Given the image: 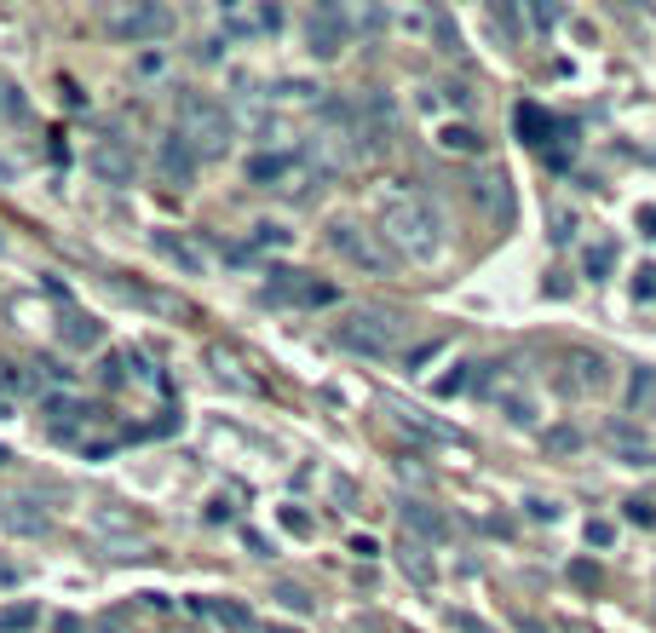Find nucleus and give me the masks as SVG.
<instances>
[{
    "mask_svg": "<svg viewBox=\"0 0 656 633\" xmlns=\"http://www.w3.org/2000/svg\"><path fill=\"white\" fill-rule=\"evenodd\" d=\"M98 334H104V329H98L93 317H87V323H81V317H70V329H64V340H70V346H98Z\"/></svg>",
    "mask_w": 656,
    "mask_h": 633,
    "instance_id": "obj_21",
    "label": "nucleus"
},
{
    "mask_svg": "<svg viewBox=\"0 0 656 633\" xmlns=\"http://www.w3.org/2000/svg\"><path fill=\"white\" fill-rule=\"evenodd\" d=\"M104 29H110L116 41H127V47H144V41H167V35L179 29V18H173L167 6L133 0V6H110V12H104Z\"/></svg>",
    "mask_w": 656,
    "mask_h": 633,
    "instance_id": "obj_4",
    "label": "nucleus"
},
{
    "mask_svg": "<svg viewBox=\"0 0 656 633\" xmlns=\"http://www.w3.org/2000/svg\"><path fill=\"white\" fill-rule=\"evenodd\" d=\"M162 179H167V185H179V190L196 179V156H190V144L179 139V133L162 144Z\"/></svg>",
    "mask_w": 656,
    "mask_h": 633,
    "instance_id": "obj_12",
    "label": "nucleus"
},
{
    "mask_svg": "<svg viewBox=\"0 0 656 633\" xmlns=\"http://www.w3.org/2000/svg\"><path fill=\"white\" fill-rule=\"evenodd\" d=\"M156 254L167 259V265H179L185 277H202V254L190 248V242H179V236H167V231H156Z\"/></svg>",
    "mask_w": 656,
    "mask_h": 633,
    "instance_id": "obj_14",
    "label": "nucleus"
},
{
    "mask_svg": "<svg viewBox=\"0 0 656 633\" xmlns=\"http://www.w3.org/2000/svg\"><path fill=\"white\" fill-rule=\"evenodd\" d=\"M478 133H472V127H444V150H461V156H472V150H478Z\"/></svg>",
    "mask_w": 656,
    "mask_h": 633,
    "instance_id": "obj_20",
    "label": "nucleus"
},
{
    "mask_svg": "<svg viewBox=\"0 0 656 633\" xmlns=\"http://www.w3.org/2000/svg\"><path fill=\"white\" fill-rule=\"evenodd\" d=\"M0 530H12V536H41V530H47V513H41L35 501H0Z\"/></svg>",
    "mask_w": 656,
    "mask_h": 633,
    "instance_id": "obj_11",
    "label": "nucleus"
},
{
    "mask_svg": "<svg viewBox=\"0 0 656 633\" xmlns=\"http://www.w3.org/2000/svg\"><path fill=\"white\" fill-rule=\"evenodd\" d=\"M87 167H93L98 185H133V173H139V162H133V144L127 139H98L93 150H87Z\"/></svg>",
    "mask_w": 656,
    "mask_h": 633,
    "instance_id": "obj_6",
    "label": "nucleus"
},
{
    "mask_svg": "<svg viewBox=\"0 0 656 633\" xmlns=\"http://www.w3.org/2000/svg\"><path fill=\"white\" fill-rule=\"evenodd\" d=\"M277 24V6H225V35H271Z\"/></svg>",
    "mask_w": 656,
    "mask_h": 633,
    "instance_id": "obj_10",
    "label": "nucleus"
},
{
    "mask_svg": "<svg viewBox=\"0 0 656 633\" xmlns=\"http://www.w3.org/2000/svg\"><path fill=\"white\" fill-rule=\"evenodd\" d=\"M41 421H47L52 438H75L81 426L93 421V409L81 398H70V392H47V398H41Z\"/></svg>",
    "mask_w": 656,
    "mask_h": 633,
    "instance_id": "obj_8",
    "label": "nucleus"
},
{
    "mask_svg": "<svg viewBox=\"0 0 656 633\" xmlns=\"http://www.w3.org/2000/svg\"><path fill=\"white\" fill-rule=\"evenodd\" d=\"M305 41H311V58H340V47H346V18H340L334 6H317V12L305 18Z\"/></svg>",
    "mask_w": 656,
    "mask_h": 633,
    "instance_id": "obj_9",
    "label": "nucleus"
},
{
    "mask_svg": "<svg viewBox=\"0 0 656 633\" xmlns=\"http://www.w3.org/2000/svg\"><path fill=\"white\" fill-rule=\"evenodd\" d=\"M248 179L265 185V190H282V196H300L305 179H311V167H305L300 156H288V150H265V156L248 162Z\"/></svg>",
    "mask_w": 656,
    "mask_h": 633,
    "instance_id": "obj_5",
    "label": "nucleus"
},
{
    "mask_svg": "<svg viewBox=\"0 0 656 633\" xmlns=\"http://www.w3.org/2000/svg\"><path fill=\"white\" fill-rule=\"evenodd\" d=\"M403 334H409V323H403L398 311H380V305H363V311H352L340 329H334V340L346 346V352H363V357H386L403 346Z\"/></svg>",
    "mask_w": 656,
    "mask_h": 633,
    "instance_id": "obj_3",
    "label": "nucleus"
},
{
    "mask_svg": "<svg viewBox=\"0 0 656 633\" xmlns=\"http://www.w3.org/2000/svg\"><path fill=\"white\" fill-rule=\"evenodd\" d=\"M651 403H656V375H651V369H633V380H628V409H633V415H645Z\"/></svg>",
    "mask_w": 656,
    "mask_h": 633,
    "instance_id": "obj_15",
    "label": "nucleus"
},
{
    "mask_svg": "<svg viewBox=\"0 0 656 633\" xmlns=\"http://www.w3.org/2000/svg\"><path fill=\"white\" fill-rule=\"evenodd\" d=\"M35 622H41L35 605H6L0 610V633H24V628H35Z\"/></svg>",
    "mask_w": 656,
    "mask_h": 633,
    "instance_id": "obj_18",
    "label": "nucleus"
},
{
    "mask_svg": "<svg viewBox=\"0 0 656 633\" xmlns=\"http://www.w3.org/2000/svg\"><path fill=\"white\" fill-rule=\"evenodd\" d=\"M196 610H202V616H213V622H225L231 633H242V628H248V610H242V605H213V599H202Z\"/></svg>",
    "mask_w": 656,
    "mask_h": 633,
    "instance_id": "obj_17",
    "label": "nucleus"
},
{
    "mask_svg": "<svg viewBox=\"0 0 656 633\" xmlns=\"http://www.w3.org/2000/svg\"><path fill=\"white\" fill-rule=\"evenodd\" d=\"M518 133H530V144H547L541 133H553V121H547V110H536V104H524L518 110Z\"/></svg>",
    "mask_w": 656,
    "mask_h": 633,
    "instance_id": "obj_19",
    "label": "nucleus"
},
{
    "mask_svg": "<svg viewBox=\"0 0 656 633\" xmlns=\"http://www.w3.org/2000/svg\"><path fill=\"white\" fill-rule=\"evenodd\" d=\"M277 599H282L288 610H311V599H305L300 587H277Z\"/></svg>",
    "mask_w": 656,
    "mask_h": 633,
    "instance_id": "obj_22",
    "label": "nucleus"
},
{
    "mask_svg": "<svg viewBox=\"0 0 656 633\" xmlns=\"http://www.w3.org/2000/svg\"><path fill=\"white\" fill-rule=\"evenodd\" d=\"M179 139L190 144V156H196V162H213V156H225V150H231L236 121H231L225 104L190 93V98H179Z\"/></svg>",
    "mask_w": 656,
    "mask_h": 633,
    "instance_id": "obj_2",
    "label": "nucleus"
},
{
    "mask_svg": "<svg viewBox=\"0 0 656 633\" xmlns=\"http://www.w3.org/2000/svg\"><path fill=\"white\" fill-rule=\"evenodd\" d=\"M380 236H386V248L403 254L409 265H432V259L444 254V219L432 202L421 196H392L386 208H380Z\"/></svg>",
    "mask_w": 656,
    "mask_h": 633,
    "instance_id": "obj_1",
    "label": "nucleus"
},
{
    "mask_svg": "<svg viewBox=\"0 0 656 633\" xmlns=\"http://www.w3.org/2000/svg\"><path fill=\"white\" fill-rule=\"evenodd\" d=\"M208 363H213V375H219V380H231L236 392H259L254 380L242 375V363H236V357H231V352H213V357H208Z\"/></svg>",
    "mask_w": 656,
    "mask_h": 633,
    "instance_id": "obj_16",
    "label": "nucleus"
},
{
    "mask_svg": "<svg viewBox=\"0 0 656 633\" xmlns=\"http://www.w3.org/2000/svg\"><path fill=\"white\" fill-rule=\"evenodd\" d=\"M403 524H409L415 536H426V541H444V536H449L444 513H432L426 501H403Z\"/></svg>",
    "mask_w": 656,
    "mask_h": 633,
    "instance_id": "obj_13",
    "label": "nucleus"
},
{
    "mask_svg": "<svg viewBox=\"0 0 656 633\" xmlns=\"http://www.w3.org/2000/svg\"><path fill=\"white\" fill-rule=\"evenodd\" d=\"M328 242H334V254L340 259H352V265H363V271H386V265H392V254H386L363 225H346V219H340V225L328 231Z\"/></svg>",
    "mask_w": 656,
    "mask_h": 633,
    "instance_id": "obj_7",
    "label": "nucleus"
},
{
    "mask_svg": "<svg viewBox=\"0 0 656 633\" xmlns=\"http://www.w3.org/2000/svg\"><path fill=\"white\" fill-rule=\"evenodd\" d=\"M639 294H645V300L656 294V265H651V271H639Z\"/></svg>",
    "mask_w": 656,
    "mask_h": 633,
    "instance_id": "obj_23",
    "label": "nucleus"
}]
</instances>
